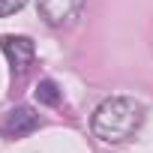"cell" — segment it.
Segmentation results:
<instances>
[{
    "instance_id": "cell-6",
    "label": "cell",
    "mask_w": 153,
    "mask_h": 153,
    "mask_svg": "<svg viewBox=\"0 0 153 153\" xmlns=\"http://www.w3.org/2000/svg\"><path fill=\"white\" fill-rule=\"evenodd\" d=\"M24 3H27V0H0V18H6V15L24 9Z\"/></svg>"
},
{
    "instance_id": "cell-2",
    "label": "cell",
    "mask_w": 153,
    "mask_h": 153,
    "mask_svg": "<svg viewBox=\"0 0 153 153\" xmlns=\"http://www.w3.org/2000/svg\"><path fill=\"white\" fill-rule=\"evenodd\" d=\"M87 0H36L39 15L45 18L48 27H69L75 18L81 15Z\"/></svg>"
},
{
    "instance_id": "cell-5",
    "label": "cell",
    "mask_w": 153,
    "mask_h": 153,
    "mask_svg": "<svg viewBox=\"0 0 153 153\" xmlns=\"http://www.w3.org/2000/svg\"><path fill=\"white\" fill-rule=\"evenodd\" d=\"M36 99L45 102V105H57V102H60V87H57L51 78H45V81L36 84Z\"/></svg>"
},
{
    "instance_id": "cell-3",
    "label": "cell",
    "mask_w": 153,
    "mask_h": 153,
    "mask_svg": "<svg viewBox=\"0 0 153 153\" xmlns=\"http://www.w3.org/2000/svg\"><path fill=\"white\" fill-rule=\"evenodd\" d=\"M0 48H3L6 60L12 63V72H18V75H24L27 66L33 63V57H36V45H33L30 36H12V33H6V36H0Z\"/></svg>"
},
{
    "instance_id": "cell-4",
    "label": "cell",
    "mask_w": 153,
    "mask_h": 153,
    "mask_svg": "<svg viewBox=\"0 0 153 153\" xmlns=\"http://www.w3.org/2000/svg\"><path fill=\"white\" fill-rule=\"evenodd\" d=\"M39 126H42L39 114H36L30 105H18V108H12V111L3 117V123H0V132H3L6 138H27V135L36 132Z\"/></svg>"
},
{
    "instance_id": "cell-1",
    "label": "cell",
    "mask_w": 153,
    "mask_h": 153,
    "mask_svg": "<svg viewBox=\"0 0 153 153\" xmlns=\"http://www.w3.org/2000/svg\"><path fill=\"white\" fill-rule=\"evenodd\" d=\"M144 114H147L144 105L135 102L132 96H111V99L99 102V108L93 111L90 129L105 144H123L141 129Z\"/></svg>"
}]
</instances>
